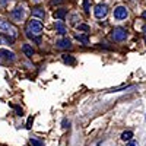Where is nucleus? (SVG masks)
Here are the masks:
<instances>
[{
	"instance_id": "nucleus-11",
	"label": "nucleus",
	"mask_w": 146,
	"mask_h": 146,
	"mask_svg": "<svg viewBox=\"0 0 146 146\" xmlns=\"http://www.w3.org/2000/svg\"><path fill=\"white\" fill-rule=\"evenodd\" d=\"M32 16L40 18V19H44L45 12H44V9H41V7H35V9H32Z\"/></svg>"
},
{
	"instance_id": "nucleus-6",
	"label": "nucleus",
	"mask_w": 146,
	"mask_h": 146,
	"mask_svg": "<svg viewBox=\"0 0 146 146\" xmlns=\"http://www.w3.org/2000/svg\"><path fill=\"white\" fill-rule=\"evenodd\" d=\"M127 15H129V12H127V9H126L124 6H118V7H115V9H114V18H115V19H118V21L126 19V18H127Z\"/></svg>"
},
{
	"instance_id": "nucleus-7",
	"label": "nucleus",
	"mask_w": 146,
	"mask_h": 146,
	"mask_svg": "<svg viewBox=\"0 0 146 146\" xmlns=\"http://www.w3.org/2000/svg\"><path fill=\"white\" fill-rule=\"evenodd\" d=\"M56 45H57L58 48H70V47H72V41H70L69 38H62V40H58V41L56 42Z\"/></svg>"
},
{
	"instance_id": "nucleus-5",
	"label": "nucleus",
	"mask_w": 146,
	"mask_h": 146,
	"mask_svg": "<svg viewBox=\"0 0 146 146\" xmlns=\"http://www.w3.org/2000/svg\"><path fill=\"white\" fill-rule=\"evenodd\" d=\"M23 16H25V10H23L21 6L15 7L13 10L10 12V18L13 19V21H22V19H23Z\"/></svg>"
},
{
	"instance_id": "nucleus-24",
	"label": "nucleus",
	"mask_w": 146,
	"mask_h": 146,
	"mask_svg": "<svg viewBox=\"0 0 146 146\" xmlns=\"http://www.w3.org/2000/svg\"><path fill=\"white\" fill-rule=\"evenodd\" d=\"M142 16H143V18L146 19V10H145V12H143V13H142Z\"/></svg>"
},
{
	"instance_id": "nucleus-19",
	"label": "nucleus",
	"mask_w": 146,
	"mask_h": 146,
	"mask_svg": "<svg viewBox=\"0 0 146 146\" xmlns=\"http://www.w3.org/2000/svg\"><path fill=\"white\" fill-rule=\"evenodd\" d=\"M127 146H137V142H135V140H129Z\"/></svg>"
},
{
	"instance_id": "nucleus-22",
	"label": "nucleus",
	"mask_w": 146,
	"mask_h": 146,
	"mask_svg": "<svg viewBox=\"0 0 146 146\" xmlns=\"http://www.w3.org/2000/svg\"><path fill=\"white\" fill-rule=\"evenodd\" d=\"M31 123H32V117L28 118V126H27V127H31Z\"/></svg>"
},
{
	"instance_id": "nucleus-20",
	"label": "nucleus",
	"mask_w": 146,
	"mask_h": 146,
	"mask_svg": "<svg viewBox=\"0 0 146 146\" xmlns=\"http://www.w3.org/2000/svg\"><path fill=\"white\" fill-rule=\"evenodd\" d=\"M83 5H85V10L88 12V10H89V2H88V0H85V3H83Z\"/></svg>"
},
{
	"instance_id": "nucleus-26",
	"label": "nucleus",
	"mask_w": 146,
	"mask_h": 146,
	"mask_svg": "<svg viewBox=\"0 0 146 146\" xmlns=\"http://www.w3.org/2000/svg\"><path fill=\"white\" fill-rule=\"evenodd\" d=\"M0 44H2V41H0Z\"/></svg>"
},
{
	"instance_id": "nucleus-12",
	"label": "nucleus",
	"mask_w": 146,
	"mask_h": 146,
	"mask_svg": "<svg viewBox=\"0 0 146 146\" xmlns=\"http://www.w3.org/2000/svg\"><path fill=\"white\" fill-rule=\"evenodd\" d=\"M54 28H56V31H57L58 34H62V35H64V34H66V31H67L63 22H56V25H54Z\"/></svg>"
},
{
	"instance_id": "nucleus-21",
	"label": "nucleus",
	"mask_w": 146,
	"mask_h": 146,
	"mask_svg": "<svg viewBox=\"0 0 146 146\" xmlns=\"http://www.w3.org/2000/svg\"><path fill=\"white\" fill-rule=\"evenodd\" d=\"M66 127H69V121L67 120H63V129H66Z\"/></svg>"
},
{
	"instance_id": "nucleus-10",
	"label": "nucleus",
	"mask_w": 146,
	"mask_h": 146,
	"mask_svg": "<svg viewBox=\"0 0 146 146\" xmlns=\"http://www.w3.org/2000/svg\"><path fill=\"white\" fill-rule=\"evenodd\" d=\"M66 15H67V9H58V10L54 12V18L60 19V21H63L66 18Z\"/></svg>"
},
{
	"instance_id": "nucleus-16",
	"label": "nucleus",
	"mask_w": 146,
	"mask_h": 146,
	"mask_svg": "<svg viewBox=\"0 0 146 146\" xmlns=\"http://www.w3.org/2000/svg\"><path fill=\"white\" fill-rule=\"evenodd\" d=\"M29 143H31L32 146H44V143H42L41 140H38V139H31Z\"/></svg>"
},
{
	"instance_id": "nucleus-1",
	"label": "nucleus",
	"mask_w": 146,
	"mask_h": 146,
	"mask_svg": "<svg viewBox=\"0 0 146 146\" xmlns=\"http://www.w3.org/2000/svg\"><path fill=\"white\" fill-rule=\"evenodd\" d=\"M44 29V25L38 21V19H31L27 23V36L31 40H35L36 42H41L40 35Z\"/></svg>"
},
{
	"instance_id": "nucleus-14",
	"label": "nucleus",
	"mask_w": 146,
	"mask_h": 146,
	"mask_svg": "<svg viewBox=\"0 0 146 146\" xmlns=\"http://www.w3.org/2000/svg\"><path fill=\"white\" fill-rule=\"evenodd\" d=\"M131 137H133V131H131V130H127V131H124L123 135H121V139H123L124 142L131 140Z\"/></svg>"
},
{
	"instance_id": "nucleus-9",
	"label": "nucleus",
	"mask_w": 146,
	"mask_h": 146,
	"mask_svg": "<svg viewBox=\"0 0 146 146\" xmlns=\"http://www.w3.org/2000/svg\"><path fill=\"white\" fill-rule=\"evenodd\" d=\"M22 51H23V54H25L27 57H29V58L34 56V50H32V47L29 44H23L22 45Z\"/></svg>"
},
{
	"instance_id": "nucleus-28",
	"label": "nucleus",
	"mask_w": 146,
	"mask_h": 146,
	"mask_svg": "<svg viewBox=\"0 0 146 146\" xmlns=\"http://www.w3.org/2000/svg\"><path fill=\"white\" fill-rule=\"evenodd\" d=\"M145 120H146V117H145Z\"/></svg>"
},
{
	"instance_id": "nucleus-15",
	"label": "nucleus",
	"mask_w": 146,
	"mask_h": 146,
	"mask_svg": "<svg viewBox=\"0 0 146 146\" xmlns=\"http://www.w3.org/2000/svg\"><path fill=\"white\" fill-rule=\"evenodd\" d=\"M63 62L64 63H67V64H75L76 63V60H75V57H72V56H67V54H64L63 57Z\"/></svg>"
},
{
	"instance_id": "nucleus-23",
	"label": "nucleus",
	"mask_w": 146,
	"mask_h": 146,
	"mask_svg": "<svg viewBox=\"0 0 146 146\" xmlns=\"http://www.w3.org/2000/svg\"><path fill=\"white\" fill-rule=\"evenodd\" d=\"M6 2H7V0H2V2H0V5H2V6H5V5H6Z\"/></svg>"
},
{
	"instance_id": "nucleus-3",
	"label": "nucleus",
	"mask_w": 146,
	"mask_h": 146,
	"mask_svg": "<svg viewBox=\"0 0 146 146\" xmlns=\"http://www.w3.org/2000/svg\"><path fill=\"white\" fill-rule=\"evenodd\" d=\"M0 29L5 31V32H9L10 35H13V36L16 35V29H15V27L12 25L9 21H6V19H3V18H0Z\"/></svg>"
},
{
	"instance_id": "nucleus-2",
	"label": "nucleus",
	"mask_w": 146,
	"mask_h": 146,
	"mask_svg": "<svg viewBox=\"0 0 146 146\" xmlns=\"http://www.w3.org/2000/svg\"><path fill=\"white\" fill-rule=\"evenodd\" d=\"M111 38H113L114 41H117V42L124 41V40L127 38V31L123 29V28H114V29L111 31Z\"/></svg>"
},
{
	"instance_id": "nucleus-27",
	"label": "nucleus",
	"mask_w": 146,
	"mask_h": 146,
	"mask_svg": "<svg viewBox=\"0 0 146 146\" xmlns=\"http://www.w3.org/2000/svg\"><path fill=\"white\" fill-rule=\"evenodd\" d=\"M145 41H146V38H145Z\"/></svg>"
},
{
	"instance_id": "nucleus-13",
	"label": "nucleus",
	"mask_w": 146,
	"mask_h": 146,
	"mask_svg": "<svg viewBox=\"0 0 146 146\" xmlns=\"http://www.w3.org/2000/svg\"><path fill=\"white\" fill-rule=\"evenodd\" d=\"M76 40L78 41H80L82 44H89V36L88 35H83V34H76Z\"/></svg>"
},
{
	"instance_id": "nucleus-17",
	"label": "nucleus",
	"mask_w": 146,
	"mask_h": 146,
	"mask_svg": "<svg viewBox=\"0 0 146 146\" xmlns=\"http://www.w3.org/2000/svg\"><path fill=\"white\" fill-rule=\"evenodd\" d=\"M15 110H16L18 115H23V111H22V108H19V107H16V105H15Z\"/></svg>"
},
{
	"instance_id": "nucleus-8",
	"label": "nucleus",
	"mask_w": 146,
	"mask_h": 146,
	"mask_svg": "<svg viewBox=\"0 0 146 146\" xmlns=\"http://www.w3.org/2000/svg\"><path fill=\"white\" fill-rule=\"evenodd\" d=\"M0 56H2L3 58H6V60H9V62H13L15 60V54L12 51H9V50H0Z\"/></svg>"
},
{
	"instance_id": "nucleus-25",
	"label": "nucleus",
	"mask_w": 146,
	"mask_h": 146,
	"mask_svg": "<svg viewBox=\"0 0 146 146\" xmlns=\"http://www.w3.org/2000/svg\"><path fill=\"white\" fill-rule=\"evenodd\" d=\"M143 31H145V32H146V27H143Z\"/></svg>"
},
{
	"instance_id": "nucleus-4",
	"label": "nucleus",
	"mask_w": 146,
	"mask_h": 146,
	"mask_svg": "<svg viewBox=\"0 0 146 146\" xmlns=\"http://www.w3.org/2000/svg\"><path fill=\"white\" fill-rule=\"evenodd\" d=\"M107 13H108V7H107V5H96L95 9H94V15H95V18H98V19L105 18Z\"/></svg>"
},
{
	"instance_id": "nucleus-18",
	"label": "nucleus",
	"mask_w": 146,
	"mask_h": 146,
	"mask_svg": "<svg viewBox=\"0 0 146 146\" xmlns=\"http://www.w3.org/2000/svg\"><path fill=\"white\" fill-rule=\"evenodd\" d=\"M79 29H82V31H89V27H88V25H79Z\"/></svg>"
}]
</instances>
